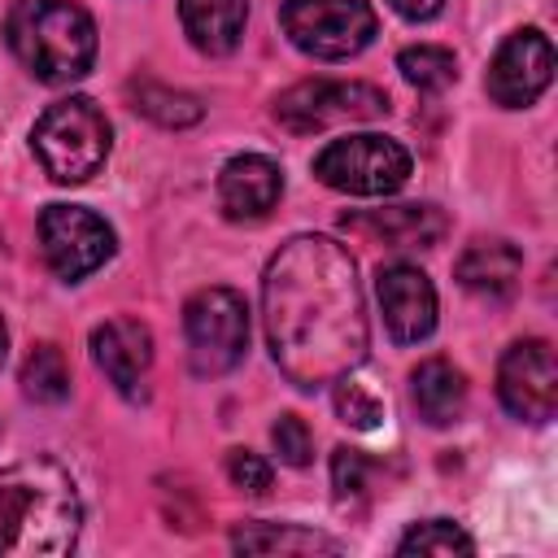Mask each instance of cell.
Here are the masks:
<instances>
[{
  "label": "cell",
  "mask_w": 558,
  "mask_h": 558,
  "mask_svg": "<svg viewBox=\"0 0 558 558\" xmlns=\"http://www.w3.org/2000/svg\"><path fill=\"white\" fill-rule=\"evenodd\" d=\"M262 318L275 366L305 392L366 357V305L353 253L331 235H292L262 275Z\"/></svg>",
  "instance_id": "cell-1"
},
{
  "label": "cell",
  "mask_w": 558,
  "mask_h": 558,
  "mask_svg": "<svg viewBox=\"0 0 558 558\" xmlns=\"http://www.w3.org/2000/svg\"><path fill=\"white\" fill-rule=\"evenodd\" d=\"M78 527L83 501L61 462L26 458L0 471V558H61Z\"/></svg>",
  "instance_id": "cell-2"
},
{
  "label": "cell",
  "mask_w": 558,
  "mask_h": 558,
  "mask_svg": "<svg viewBox=\"0 0 558 558\" xmlns=\"http://www.w3.org/2000/svg\"><path fill=\"white\" fill-rule=\"evenodd\" d=\"M4 39L13 57L48 87L78 83L96 61V22L70 0H13Z\"/></svg>",
  "instance_id": "cell-3"
},
{
  "label": "cell",
  "mask_w": 558,
  "mask_h": 558,
  "mask_svg": "<svg viewBox=\"0 0 558 558\" xmlns=\"http://www.w3.org/2000/svg\"><path fill=\"white\" fill-rule=\"evenodd\" d=\"M109 135L113 131H109V118L100 113V105L87 96H70L39 113V122L31 131V148L39 157V166L48 170V179L87 183L109 157Z\"/></svg>",
  "instance_id": "cell-4"
},
{
  "label": "cell",
  "mask_w": 558,
  "mask_h": 558,
  "mask_svg": "<svg viewBox=\"0 0 558 558\" xmlns=\"http://www.w3.org/2000/svg\"><path fill=\"white\" fill-rule=\"evenodd\" d=\"M283 35L318 61L357 57L375 39V9L366 0H283Z\"/></svg>",
  "instance_id": "cell-5"
},
{
  "label": "cell",
  "mask_w": 558,
  "mask_h": 558,
  "mask_svg": "<svg viewBox=\"0 0 558 558\" xmlns=\"http://www.w3.org/2000/svg\"><path fill=\"white\" fill-rule=\"evenodd\" d=\"M314 174L349 196H388L410 179V153L375 131L340 135L314 157Z\"/></svg>",
  "instance_id": "cell-6"
},
{
  "label": "cell",
  "mask_w": 558,
  "mask_h": 558,
  "mask_svg": "<svg viewBox=\"0 0 558 558\" xmlns=\"http://www.w3.org/2000/svg\"><path fill=\"white\" fill-rule=\"evenodd\" d=\"M187 362L196 375H227L248 349V305L231 288H201L183 305Z\"/></svg>",
  "instance_id": "cell-7"
},
{
  "label": "cell",
  "mask_w": 558,
  "mask_h": 558,
  "mask_svg": "<svg viewBox=\"0 0 558 558\" xmlns=\"http://www.w3.org/2000/svg\"><path fill=\"white\" fill-rule=\"evenodd\" d=\"M388 113V96L371 83L344 78H305L275 100V122L292 135H314L340 122H375Z\"/></svg>",
  "instance_id": "cell-8"
},
{
  "label": "cell",
  "mask_w": 558,
  "mask_h": 558,
  "mask_svg": "<svg viewBox=\"0 0 558 558\" xmlns=\"http://www.w3.org/2000/svg\"><path fill=\"white\" fill-rule=\"evenodd\" d=\"M39 248L48 270L74 283L113 257V227L83 205H48L39 214Z\"/></svg>",
  "instance_id": "cell-9"
},
{
  "label": "cell",
  "mask_w": 558,
  "mask_h": 558,
  "mask_svg": "<svg viewBox=\"0 0 558 558\" xmlns=\"http://www.w3.org/2000/svg\"><path fill=\"white\" fill-rule=\"evenodd\" d=\"M497 397L523 423H549L558 410V357L549 340H519L497 366Z\"/></svg>",
  "instance_id": "cell-10"
},
{
  "label": "cell",
  "mask_w": 558,
  "mask_h": 558,
  "mask_svg": "<svg viewBox=\"0 0 558 558\" xmlns=\"http://www.w3.org/2000/svg\"><path fill=\"white\" fill-rule=\"evenodd\" d=\"M549 78H554V48H549V39L536 26H527V31H514L497 48L484 87H488V96L497 105L523 109V105H532L549 87Z\"/></svg>",
  "instance_id": "cell-11"
},
{
  "label": "cell",
  "mask_w": 558,
  "mask_h": 558,
  "mask_svg": "<svg viewBox=\"0 0 558 558\" xmlns=\"http://www.w3.org/2000/svg\"><path fill=\"white\" fill-rule=\"evenodd\" d=\"M375 296L384 310V327L397 344H418L436 327V288L418 266L392 262L375 275Z\"/></svg>",
  "instance_id": "cell-12"
},
{
  "label": "cell",
  "mask_w": 558,
  "mask_h": 558,
  "mask_svg": "<svg viewBox=\"0 0 558 558\" xmlns=\"http://www.w3.org/2000/svg\"><path fill=\"white\" fill-rule=\"evenodd\" d=\"M92 357L126 401L144 397V379H148V366H153V336L140 318L100 323L92 331Z\"/></svg>",
  "instance_id": "cell-13"
},
{
  "label": "cell",
  "mask_w": 558,
  "mask_h": 558,
  "mask_svg": "<svg viewBox=\"0 0 558 558\" xmlns=\"http://www.w3.org/2000/svg\"><path fill=\"white\" fill-rule=\"evenodd\" d=\"M283 196V174L270 157L262 153H244L231 157L218 174V205L231 222H257L266 218Z\"/></svg>",
  "instance_id": "cell-14"
},
{
  "label": "cell",
  "mask_w": 558,
  "mask_h": 558,
  "mask_svg": "<svg viewBox=\"0 0 558 558\" xmlns=\"http://www.w3.org/2000/svg\"><path fill=\"white\" fill-rule=\"evenodd\" d=\"M344 227L392 248H432L445 235V214L436 205H388V209L349 214Z\"/></svg>",
  "instance_id": "cell-15"
},
{
  "label": "cell",
  "mask_w": 558,
  "mask_h": 558,
  "mask_svg": "<svg viewBox=\"0 0 558 558\" xmlns=\"http://www.w3.org/2000/svg\"><path fill=\"white\" fill-rule=\"evenodd\" d=\"M458 283L471 292V296H484V301H506L514 288H519V275H523V257L514 244L506 240H475L458 266H453Z\"/></svg>",
  "instance_id": "cell-16"
},
{
  "label": "cell",
  "mask_w": 558,
  "mask_h": 558,
  "mask_svg": "<svg viewBox=\"0 0 558 558\" xmlns=\"http://www.w3.org/2000/svg\"><path fill=\"white\" fill-rule=\"evenodd\" d=\"M179 17L196 52L227 57L244 35L248 0H179Z\"/></svg>",
  "instance_id": "cell-17"
},
{
  "label": "cell",
  "mask_w": 558,
  "mask_h": 558,
  "mask_svg": "<svg viewBox=\"0 0 558 558\" xmlns=\"http://www.w3.org/2000/svg\"><path fill=\"white\" fill-rule=\"evenodd\" d=\"M410 397L423 423L449 427L466 405V375L449 357H427L410 371Z\"/></svg>",
  "instance_id": "cell-18"
},
{
  "label": "cell",
  "mask_w": 558,
  "mask_h": 558,
  "mask_svg": "<svg viewBox=\"0 0 558 558\" xmlns=\"http://www.w3.org/2000/svg\"><path fill=\"white\" fill-rule=\"evenodd\" d=\"M231 545L240 554H340V541L292 523H244L235 527Z\"/></svg>",
  "instance_id": "cell-19"
},
{
  "label": "cell",
  "mask_w": 558,
  "mask_h": 558,
  "mask_svg": "<svg viewBox=\"0 0 558 558\" xmlns=\"http://www.w3.org/2000/svg\"><path fill=\"white\" fill-rule=\"evenodd\" d=\"M131 105H135L144 118L161 122V126H192V122H201V113H205L192 92H174V87L153 83V78H135V83H131Z\"/></svg>",
  "instance_id": "cell-20"
},
{
  "label": "cell",
  "mask_w": 558,
  "mask_h": 558,
  "mask_svg": "<svg viewBox=\"0 0 558 558\" xmlns=\"http://www.w3.org/2000/svg\"><path fill=\"white\" fill-rule=\"evenodd\" d=\"M22 392L31 401H44V405H57L70 397V366L61 357L57 344H35L22 362Z\"/></svg>",
  "instance_id": "cell-21"
},
{
  "label": "cell",
  "mask_w": 558,
  "mask_h": 558,
  "mask_svg": "<svg viewBox=\"0 0 558 558\" xmlns=\"http://www.w3.org/2000/svg\"><path fill=\"white\" fill-rule=\"evenodd\" d=\"M397 70H401V78H405L410 87H418V92H445V87L458 78V61H453V52L440 48V44H414V48H405V52L397 57Z\"/></svg>",
  "instance_id": "cell-22"
},
{
  "label": "cell",
  "mask_w": 558,
  "mask_h": 558,
  "mask_svg": "<svg viewBox=\"0 0 558 558\" xmlns=\"http://www.w3.org/2000/svg\"><path fill=\"white\" fill-rule=\"evenodd\" d=\"M397 554H432V558H466L475 554V541L453 523V519H427V523H414L401 541H397Z\"/></svg>",
  "instance_id": "cell-23"
},
{
  "label": "cell",
  "mask_w": 558,
  "mask_h": 558,
  "mask_svg": "<svg viewBox=\"0 0 558 558\" xmlns=\"http://www.w3.org/2000/svg\"><path fill=\"white\" fill-rule=\"evenodd\" d=\"M331 388H336V414H340L349 427L371 432V427L384 423V397H379L366 379H357V375L349 371V375H340Z\"/></svg>",
  "instance_id": "cell-24"
},
{
  "label": "cell",
  "mask_w": 558,
  "mask_h": 558,
  "mask_svg": "<svg viewBox=\"0 0 558 558\" xmlns=\"http://www.w3.org/2000/svg\"><path fill=\"white\" fill-rule=\"evenodd\" d=\"M270 440H275V453L288 466H305L310 453H314V436H310L305 418H296V414H279V423L270 427Z\"/></svg>",
  "instance_id": "cell-25"
},
{
  "label": "cell",
  "mask_w": 558,
  "mask_h": 558,
  "mask_svg": "<svg viewBox=\"0 0 558 558\" xmlns=\"http://www.w3.org/2000/svg\"><path fill=\"white\" fill-rule=\"evenodd\" d=\"M227 475H231L235 488L262 497V493L270 488V475H275V471H270V462H266L262 453H253V449H231V453H227Z\"/></svg>",
  "instance_id": "cell-26"
},
{
  "label": "cell",
  "mask_w": 558,
  "mask_h": 558,
  "mask_svg": "<svg viewBox=\"0 0 558 558\" xmlns=\"http://www.w3.org/2000/svg\"><path fill=\"white\" fill-rule=\"evenodd\" d=\"M366 458L357 449H336L331 453V484H336V497H362L366 493Z\"/></svg>",
  "instance_id": "cell-27"
},
{
  "label": "cell",
  "mask_w": 558,
  "mask_h": 558,
  "mask_svg": "<svg viewBox=\"0 0 558 558\" xmlns=\"http://www.w3.org/2000/svg\"><path fill=\"white\" fill-rule=\"evenodd\" d=\"M405 22H427V17H436L440 9H445V0H388Z\"/></svg>",
  "instance_id": "cell-28"
},
{
  "label": "cell",
  "mask_w": 558,
  "mask_h": 558,
  "mask_svg": "<svg viewBox=\"0 0 558 558\" xmlns=\"http://www.w3.org/2000/svg\"><path fill=\"white\" fill-rule=\"evenodd\" d=\"M4 349H9V331H4V318H0V362H4Z\"/></svg>",
  "instance_id": "cell-29"
}]
</instances>
